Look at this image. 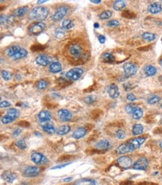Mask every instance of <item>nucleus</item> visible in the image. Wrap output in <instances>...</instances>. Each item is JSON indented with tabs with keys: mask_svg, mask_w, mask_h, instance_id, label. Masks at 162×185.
Here are the masks:
<instances>
[{
	"mask_svg": "<svg viewBox=\"0 0 162 185\" xmlns=\"http://www.w3.org/2000/svg\"><path fill=\"white\" fill-rule=\"evenodd\" d=\"M126 4L124 1H116V2L114 3L113 7L114 9L116 10V11H122L126 7Z\"/></svg>",
	"mask_w": 162,
	"mask_h": 185,
	"instance_id": "nucleus-32",
	"label": "nucleus"
},
{
	"mask_svg": "<svg viewBox=\"0 0 162 185\" xmlns=\"http://www.w3.org/2000/svg\"><path fill=\"white\" fill-rule=\"evenodd\" d=\"M73 185H98L97 182L93 179L91 178H83L79 179L75 182Z\"/></svg>",
	"mask_w": 162,
	"mask_h": 185,
	"instance_id": "nucleus-21",
	"label": "nucleus"
},
{
	"mask_svg": "<svg viewBox=\"0 0 162 185\" xmlns=\"http://www.w3.org/2000/svg\"><path fill=\"white\" fill-rule=\"evenodd\" d=\"M40 168L37 167H34V166H31V167H27L23 172V175L26 178H34V177H36L39 175L40 173Z\"/></svg>",
	"mask_w": 162,
	"mask_h": 185,
	"instance_id": "nucleus-10",
	"label": "nucleus"
},
{
	"mask_svg": "<svg viewBox=\"0 0 162 185\" xmlns=\"http://www.w3.org/2000/svg\"><path fill=\"white\" fill-rule=\"evenodd\" d=\"M126 98H127V99L129 100V101H130V102H134L137 99L136 96L133 94V93H129V94L127 95V96H126Z\"/></svg>",
	"mask_w": 162,
	"mask_h": 185,
	"instance_id": "nucleus-50",
	"label": "nucleus"
},
{
	"mask_svg": "<svg viewBox=\"0 0 162 185\" xmlns=\"http://www.w3.org/2000/svg\"><path fill=\"white\" fill-rule=\"evenodd\" d=\"M46 27L45 23L43 22H36L33 23L32 25L29 27V31L31 35H39L40 33H42Z\"/></svg>",
	"mask_w": 162,
	"mask_h": 185,
	"instance_id": "nucleus-4",
	"label": "nucleus"
},
{
	"mask_svg": "<svg viewBox=\"0 0 162 185\" xmlns=\"http://www.w3.org/2000/svg\"><path fill=\"white\" fill-rule=\"evenodd\" d=\"M96 149L98 150H108L111 148V144L109 140H102L99 141L96 145H95Z\"/></svg>",
	"mask_w": 162,
	"mask_h": 185,
	"instance_id": "nucleus-15",
	"label": "nucleus"
},
{
	"mask_svg": "<svg viewBox=\"0 0 162 185\" xmlns=\"http://www.w3.org/2000/svg\"><path fill=\"white\" fill-rule=\"evenodd\" d=\"M49 15V10L46 7H35L31 9L29 13V19L31 20H37L41 22L47 18Z\"/></svg>",
	"mask_w": 162,
	"mask_h": 185,
	"instance_id": "nucleus-2",
	"label": "nucleus"
},
{
	"mask_svg": "<svg viewBox=\"0 0 162 185\" xmlns=\"http://www.w3.org/2000/svg\"><path fill=\"white\" fill-rule=\"evenodd\" d=\"M11 105V104L7 101H2L0 103V107L1 108H4V107H10Z\"/></svg>",
	"mask_w": 162,
	"mask_h": 185,
	"instance_id": "nucleus-49",
	"label": "nucleus"
},
{
	"mask_svg": "<svg viewBox=\"0 0 162 185\" xmlns=\"http://www.w3.org/2000/svg\"><path fill=\"white\" fill-rule=\"evenodd\" d=\"M28 55V52L25 49H21L18 52L15 54L12 58L14 60H19V59H22L26 57Z\"/></svg>",
	"mask_w": 162,
	"mask_h": 185,
	"instance_id": "nucleus-30",
	"label": "nucleus"
},
{
	"mask_svg": "<svg viewBox=\"0 0 162 185\" xmlns=\"http://www.w3.org/2000/svg\"><path fill=\"white\" fill-rule=\"evenodd\" d=\"M146 140V138L145 137H136V138H133L131 140H129V143L132 145V146L134 147V149H138L139 147H140L143 145L144 142Z\"/></svg>",
	"mask_w": 162,
	"mask_h": 185,
	"instance_id": "nucleus-19",
	"label": "nucleus"
},
{
	"mask_svg": "<svg viewBox=\"0 0 162 185\" xmlns=\"http://www.w3.org/2000/svg\"><path fill=\"white\" fill-rule=\"evenodd\" d=\"M87 134V130L84 127H79L76 129L72 134V137L76 140H78L81 138L84 137Z\"/></svg>",
	"mask_w": 162,
	"mask_h": 185,
	"instance_id": "nucleus-17",
	"label": "nucleus"
},
{
	"mask_svg": "<svg viewBox=\"0 0 162 185\" xmlns=\"http://www.w3.org/2000/svg\"><path fill=\"white\" fill-rule=\"evenodd\" d=\"M131 115H132V118L134 120H139L143 116V110L139 107H135Z\"/></svg>",
	"mask_w": 162,
	"mask_h": 185,
	"instance_id": "nucleus-29",
	"label": "nucleus"
},
{
	"mask_svg": "<svg viewBox=\"0 0 162 185\" xmlns=\"http://www.w3.org/2000/svg\"><path fill=\"white\" fill-rule=\"evenodd\" d=\"M123 16L126 17V18L131 19V18H133V17L135 16V14L131 13V12H130V11H124L123 13Z\"/></svg>",
	"mask_w": 162,
	"mask_h": 185,
	"instance_id": "nucleus-48",
	"label": "nucleus"
},
{
	"mask_svg": "<svg viewBox=\"0 0 162 185\" xmlns=\"http://www.w3.org/2000/svg\"><path fill=\"white\" fill-rule=\"evenodd\" d=\"M46 1H38L37 2V4H42V3H45Z\"/></svg>",
	"mask_w": 162,
	"mask_h": 185,
	"instance_id": "nucleus-59",
	"label": "nucleus"
},
{
	"mask_svg": "<svg viewBox=\"0 0 162 185\" xmlns=\"http://www.w3.org/2000/svg\"><path fill=\"white\" fill-rule=\"evenodd\" d=\"M108 93L111 99H117L120 96V90L119 87L115 84H111L108 88Z\"/></svg>",
	"mask_w": 162,
	"mask_h": 185,
	"instance_id": "nucleus-13",
	"label": "nucleus"
},
{
	"mask_svg": "<svg viewBox=\"0 0 162 185\" xmlns=\"http://www.w3.org/2000/svg\"><path fill=\"white\" fill-rule=\"evenodd\" d=\"M13 121H14V119L13 117H11V116H9V115L7 114L6 115H5L4 116H2V123L8 124V123H11V122H12Z\"/></svg>",
	"mask_w": 162,
	"mask_h": 185,
	"instance_id": "nucleus-42",
	"label": "nucleus"
},
{
	"mask_svg": "<svg viewBox=\"0 0 162 185\" xmlns=\"http://www.w3.org/2000/svg\"><path fill=\"white\" fill-rule=\"evenodd\" d=\"M19 125H22V126H29V123L26 121L20 122H19Z\"/></svg>",
	"mask_w": 162,
	"mask_h": 185,
	"instance_id": "nucleus-55",
	"label": "nucleus"
},
{
	"mask_svg": "<svg viewBox=\"0 0 162 185\" xmlns=\"http://www.w3.org/2000/svg\"><path fill=\"white\" fill-rule=\"evenodd\" d=\"M42 129L45 132L50 134H54L55 132V126L52 124H46V125H42Z\"/></svg>",
	"mask_w": 162,
	"mask_h": 185,
	"instance_id": "nucleus-34",
	"label": "nucleus"
},
{
	"mask_svg": "<svg viewBox=\"0 0 162 185\" xmlns=\"http://www.w3.org/2000/svg\"><path fill=\"white\" fill-rule=\"evenodd\" d=\"M20 49H20L19 46H11V47L7 49L6 54H7V55L8 57H11L12 58L15 54H16V53L20 51Z\"/></svg>",
	"mask_w": 162,
	"mask_h": 185,
	"instance_id": "nucleus-28",
	"label": "nucleus"
},
{
	"mask_svg": "<svg viewBox=\"0 0 162 185\" xmlns=\"http://www.w3.org/2000/svg\"><path fill=\"white\" fill-rule=\"evenodd\" d=\"M98 40L100 42L101 44H104L105 42H106V37L103 36V35H99L98 37Z\"/></svg>",
	"mask_w": 162,
	"mask_h": 185,
	"instance_id": "nucleus-52",
	"label": "nucleus"
},
{
	"mask_svg": "<svg viewBox=\"0 0 162 185\" xmlns=\"http://www.w3.org/2000/svg\"><path fill=\"white\" fill-rule=\"evenodd\" d=\"M142 37L146 41H152L156 38V35L150 32H145L143 34Z\"/></svg>",
	"mask_w": 162,
	"mask_h": 185,
	"instance_id": "nucleus-35",
	"label": "nucleus"
},
{
	"mask_svg": "<svg viewBox=\"0 0 162 185\" xmlns=\"http://www.w3.org/2000/svg\"><path fill=\"white\" fill-rule=\"evenodd\" d=\"M123 71L125 76L126 78L133 76L137 73V67L135 64L132 63H127V64H124L123 66Z\"/></svg>",
	"mask_w": 162,
	"mask_h": 185,
	"instance_id": "nucleus-6",
	"label": "nucleus"
},
{
	"mask_svg": "<svg viewBox=\"0 0 162 185\" xmlns=\"http://www.w3.org/2000/svg\"><path fill=\"white\" fill-rule=\"evenodd\" d=\"M161 11L162 6L159 2H153V3L150 4L148 7V11L153 14L160 13Z\"/></svg>",
	"mask_w": 162,
	"mask_h": 185,
	"instance_id": "nucleus-18",
	"label": "nucleus"
},
{
	"mask_svg": "<svg viewBox=\"0 0 162 185\" xmlns=\"http://www.w3.org/2000/svg\"><path fill=\"white\" fill-rule=\"evenodd\" d=\"M144 131V126L141 124H135L132 127V134L133 135L137 136V135H140Z\"/></svg>",
	"mask_w": 162,
	"mask_h": 185,
	"instance_id": "nucleus-26",
	"label": "nucleus"
},
{
	"mask_svg": "<svg viewBox=\"0 0 162 185\" xmlns=\"http://www.w3.org/2000/svg\"><path fill=\"white\" fill-rule=\"evenodd\" d=\"M91 2H93L94 4H99L101 3V1L100 0H99V1H91Z\"/></svg>",
	"mask_w": 162,
	"mask_h": 185,
	"instance_id": "nucleus-57",
	"label": "nucleus"
},
{
	"mask_svg": "<svg viewBox=\"0 0 162 185\" xmlns=\"http://www.w3.org/2000/svg\"><path fill=\"white\" fill-rule=\"evenodd\" d=\"M16 146L18 147L20 149H22V150H24L27 148V145H26V141L22 139V140H19L16 142Z\"/></svg>",
	"mask_w": 162,
	"mask_h": 185,
	"instance_id": "nucleus-40",
	"label": "nucleus"
},
{
	"mask_svg": "<svg viewBox=\"0 0 162 185\" xmlns=\"http://www.w3.org/2000/svg\"><path fill=\"white\" fill-rule=\"evenodd\" d=\"M2 179L5 180L7 183L11 184L16 179V175L14 172H11L9 171H5L2 175Z\"/></svg>",
	"mask_w": 162,
	"mask_h": 185,
	"instance_id": "nucleus-16",
	"label": "nucleus"
},
{
	"mask_svg": "<svg viewBox=\"0 0 162 185\" xmlns=\"http://www.w3.org/2000/svg\"><path fill=\"white\" fill-rule=\"evenodd\" d=\"M22 132V130L20 129H16V130H14V131L13 132V137H17L19 136Z\"/></svg>",
	"mask_w": 162,
	"mask_h": 185,
	"instance_id": "nucleus-51",
	"label": "nucleus"
},
{
	"mask_svg": "<svg viewBox=\"0 0 162 185\" xmlns=\"http://www.w3.org/2000/svg\"><path fill=\"white\" fill-rule=\"evenodd\" d=\"M96 100H97V97H96V96H93V95H91V96H86L85 98L84 99V102L88 104V105L95 102H96Z\"/></svg>",
	"mask_w": 162,
	"mask_h": 185,
	"instance_id": "nucleus-41",
	"label": "nucleus"
},
{
	"mask_svg": "<svg viewBox=\"0 0 162 185\" xmlns=\"http://www.w3.org/2000/svg\"><path fill=\"white\" fill-rule=\"evenodd\" d=\"M7 114L11 116V117H13L14 120H16L20 116V111H19L18 109L16 108H10L7 111Z\"/></svg>",
	"mask_w": 162,
	"mask_h": 185,
	"instance_id": "nucleus-36",
	"label": "nucleus"
},
{
	"mask_svg": "<svg viewBox=\"0 0 162 185\" xmlns=\"http://www.w3.org/2000/svg\"><path fill=\"white\" fill-rule=\"evenodd\" d=\"M72 179H73V178H72V177H68V178H64V179H63V182H70Z\"/></svg>",
	"mask_w": 162,
	"mask_h": 185,
	"instance_id": "nucleus-56",
	"label": "nucleus"
},
{
	"mask_svg": "<svg viewBox=\"0 0 162 185\" xmlns=\"http://www.w3.org/2000/svg\"><path fill=\"white\" fill-rule=\"evenodd\" d=\"M144 73L147 76H153L157 73L156 67L152 65H148L144 68Z\"/></svg>",
	"mask_w": 162,
	"mask_h": 185,
	"instance_id": "nucleus-24",
	"label": "nucleus"
},
{
	"mask_svg": "<svg viewBox=\"0 0 162 185\" xmlns=\"http://www.w3.org/2000/svg\"><path fill=\"white\" fill-rule=\"evenodd\" d=\"M135 107H136V106L134 105L133 104H128V105H126V107H125V109H126V111L128 114H131L133 111H134V109L135 108Z\"/></svg>",
	"mask_w": 162,
	"mask_h": 185,
	"instance_id": "nucleus-45",
	"label": "nucleus"
},
{
	"mask_svg": "<svg viewBox=\"0 0 162 185\" xmlns=\"http://www.w3.org/2000/svg\"><path fill=\"white\" fill-rule=\"evenodd\" d=\"M74 27V22L70 20H64L62 22V28L64 30H69Z\"/></svg>",
	"mask_w": 162,
	"mask_h": 185,
	"instance_id": "nucleus-33",
	"label": "nucleus"
},
{
	"mask_svg": "<svg viewBox=\"0 0 162 185\" xmlns=\"http://www.w3.org/2000/svg\"><path fill=\"white\" fill-rule=\"evenodd\" d=\"M31 161L37 165H41L48 162L47 158L44 154L39 152H33L31 155Z\"/></svg>",
	"mask_w": 162,
	"mask_h": 185,
	"instance_id": "nucleus-7",
	"label": "nucleus"
},
{
	"mask_svg": "<svg viewBox=\"0 0 162 185\" xmlns=\"http://www.w3.org/2000/svg\"><path fill=\"white\" fill-rule=\"evenodd\" d=\"M161 41H162V37H161Z\"/></svg>",
	"mask_w": 162,
	"mask_h": 185,
	"instance_id": "nucleus-64",
	"label": "nucleus"
},
{
	"mask_svg": "<svg viewBox=\"0 0 162 185\" xmlns=\"http://www.w3.org/2000/svg\"><path fill=\"white\" fill-rule=\"evenodd\" d=\"M64 54L71 64L80 65L88 61L91 52L87 43L82 40H74L66 45Z\"/></svg>",
	"mask_w": 162,
	"mask_h": 185,
	"instance_id": "nucleus-1",
	"label": "nucleus"
},
{
	"mask_svg": "<svg viewBox=\"0 0 162 185\" xmlns=\"http://www.w3.org/2000/svg\"><path fill=\"white\" fill-rule=\"evenodd\" d=\"M99 27V25L97 22H96V23H94V28H96V29H97V28Z\"/></svg>",
	"mask_w": 162,
	"mask_h": 185,
	"instance_id": "nucleus-58",
	"label": "nucleus"
},
{
	"mask_svg": "<svg viewBox=\"0 0 162 185\" xmlns=\"http://www.w3.org/2000/svg\"><path fill=\"white\" fill-rule=\"evenodd\" d=\"M84 73V70L79 67H75L73 69H69L67 73H66V77L73 81H76L82 77Z\"/></svg>",
	"mask_w": 162,
	"mask_h": 185,
	"instance_id": "nucleus-3",
	"label": "nucleus"
},
{
	"mask_svg": "<svg viewBox=\"0 0 162 185\" xmlns=\"http://www.w3.org/2000/svg\"><path fill=\"white\" fill-rule=\"evenodd\" d=\"M65 36V30L63 28H59L57 29L56 31H55V37L58 39L64 38Z\"/></svg>",
	"mask_w": 162,
	"mask_h": 185,
	"instance_id": "nucleus-38",
	"label": "nucleus"
},
{
	"mask_svg": "<svg viewBox=\"0 0 162 185\" xmlns=\"http://www.w3.org/2000/svg\"><path fill=\"white\" fill-rule=\"evenodd\" d=\"M137 185H158L155 183H152V182H142V183L138 184Z\"/></svg>",
	"mask_w": 162,
	"mask_h": 185,
	"instance_id": "nucleus-54",
	"label": "nucleus"
},
{
	"mask_svg": "<svg viewBox=\"0 0 162 185\" xmlns=\"http://www.w3.org/2000/svg\"><path fill=\"white\" fill-rule=\"evenodd\" d=\"M48 87V82L46 80L41 79L36 83V87L38 90H44Z\"/></svg>",
	"mask_w": 162,
	"mask_h": 185,
	"instance_id": "nucleus-37",
	"label": "nucleus"
},
{
	"mask_svg": "<svg viewBox=\"0 0 162 185\" xmlns=\"http://www.w3.org/2000/svg\"><path fill=\"white\" fill-rule=\"evenodd\" d=\"M119 167L123 169H129L132 164V160L129 156H122L117 160Z\"/></svg>",
	"mask_w": 162,
	"mask_h": 185,
	"instance_id": "nucleus-9",
	"label": "nucleus"
},
{
	"mask_svg": "<svg viewBox=\"0 0 162 185\" xmlns=\"http://www.w3.org/2000/svg\"><path fill=\"white\" fill-rule=\"evenodd\" d=\"M68 11V7L67 6H61L59 7L58 9L56 10V11L55 12V14L52 15V19L55 22H59L61 21L65 17V16L67 15Z\"/></svg>",
	"mask_w": 162,
	"mask_h": 185,
	"instance_id": "nucleus-5",
	"label": "nucleus"
},
{
	"mask_svg": "<svg viewBox=\"0 0 162 185\" xmlns=\"http://www.w3.org/2000/svg\"><path fill=\"white\" fill-rule=\"evenodd\" d=\"M116 137L120 140H123V139L126 137V133L122 129H119L116 131Z\"/></svg>",
	"mask_w": 162,
	"mask_h": 185,
	"instance_id": "nucleus-43",
	"label": "nucleus"
},
{
	"mask_svg": "<svg viewBox=\"0 0 162 185\" xmlns=\"http://www.w3.org/2000/svg\"><path fill=\"white\" fill-rule=\"evenodd\" d=\"M161 107H162V103H161Z\"/></svg>",
	"mask_w": 162,
	"mask_h": 185,
	"instance_id": "nucleus-63",
	"label": "nucleus"
},
{
	"mask_svg": "<svg viewBox=\"0 0 162 185\" xmlns=\"http://www.w3.org/2000/svg\"><path fill=\"white\" fill-rule=\"evenodd\" d=\"M39 121L44 122H48L52 119V114L50 112L47 111H42L38 114Z\"/></svg>",
	"mask_w": 162,
	"mask_h": 185,
	"instance_id": "nucleus-20",
	"label": "nucleus"
},
{
	"mask_svg": "<svg viewBox=\"0 0 162 185\" xmlns=\"http://www.w3.org/2000/svg\"><path fill=\"white\" fill-rule=\"evenodd\" d=\"M71 130V128L70 126L68 125H61V127L59 128L58 131H57V134L59 135H61V136H63V135H65V134H68V133Z\"/></svg>",
	"mask_w": 162,
	"mask_h": 185,
	"instance_id": "nucleus-25",
	"label": "nucleus"
},
{
	"mask_svg": "<svg viewBox=\"0 0 162 185\" xmlns=\"http://www.w3.org/2000/svg\"><path fill=\"white\" fill-rule=\"evenodd\" d=\"M35 61H36V63L38 64V65L43 66V67L48 66L52 61L51 58H49L48 55L44 54H39L38 56L36 58Z\"/></svg>",
	"mask_w": 162,
	"mask_h": 185,
	"instance_id": "nucleus-12",
	"label": "nucleus"
},
{
	"mask_svg": "<svg viewBox=\"0 0 162 185\" xmlns=\"http://www.w3.org/2000/svg\"><path fill=\"white\" fill-rule=\"evenodd\" d=\"M161 98L158 95L151 94L148 96L147 102L149 105H155V104L159 103L161 101Z\"/></svg>",
	"mask_w": 162,
	"mask_h": 185,
	"instance_id": "nucleus-27",
	"label": "nucleus"
},
{
	"mask_svg": "<svg viewBox=\"0 0 162 185\" xmlns=\"http://www.w3.org/2000/svg\"><path fill=\"white\" fill-rule=\"evenodd\" d=\"M111 16H112V12L111 11H102L100 14L99 15V17L101 19V20H108V19L111 18Z\"/></svg>",
	"mask_w": 162,
	"mask_h": 185,
	"instance_id": "nucleus-39",
	"label": "nucleus"
},
{
	"mask_svg": "<svg viewBox=\"0 0 162 185\" xmlns=\"http://www.w3.org/2000/svg\"><path fill=\"white\" fill-rule=\"evenodd\" d=\"M134 150H135L134 147L132 146V145L129 141L127 143H125V144H123L119 146L117 148V149H116V152L119 154H126V153L131 152H133Z\"/></svg>",
	"mask_w": 162,
	"mask_h": 185,
	"instance_id": "nucleus-8",
	"label": "nucleus"
},
{
	"mask_svg": "<svg viewBox=\"0 0 162 185\" xmlns=\"http://www.w3.org/2000/svg\"><path fill=\"white\" fill-rule=\"evenodd\" d=\"M160 147L162 149V140L160 142Z\"/></svg>",
	"mask_w": 162,
	"mask_h": 185,
	"instance_id": "nucleus-60",
	"label": "nucleus"
},
{
	"mask_svg": "<svg viewBox=\"0 0 162 185\" xmlns=\"http://www.w3.org/2000/svg\"><path fill=\"white\" fill-rule=\"evenodd\" d=\"M58 116L62 122H67L71 120L72 114L67 109H61L58 111Z\"/></svg>",
	"mask_w": 162,
	"mask_h": 185,
	"instance_id": "nucleus-14",
	"label": "nucleus"
},
{
	"mask_svg": "<svg viewBox=\"0 0 162 185\" xmlns=\"http://www.w3.org/2000/svg\"><path fill=\"white\" fill-rule=\"evenodd\" d=\"M102 60L105 62H107V63H113L115 61V58L113 54L109 52H106L104 53L102 56Z\"/></svg>",
	"mask_w": 162,
	"mask_h": 185,
	"instance_id": "nucleus-31",
	"label": "nucleus"
},
{
	"mask_svg": "<svg viewBox=\"0 0 162 185\" xmlns=\"http://www.w3.org/2000/svg\"><path fill=\"white\" fill-rule=\"evenodd\" d=\"M44 49H45V46H44L42 45H34L31 48V49L33 52L41 51V50H44Z\"/></svg>",
	"mask_w": 162,
	"mask_h": 185,
	"instance_id": "nucleus-46",
	"label": "nucleus"
},
{
	"mask_svg": "<svg viewBox=\"0 0 162 185\" xmlns=\"http://www.w3.org/2000/svg\"><path fill=\"white\" fill-rule=\"evenodd\" d=\"M69 163H64V164H61V165H59V166H57V167H54L53 169H61V168H63V167H66V166L69 165Z\"/></svg>",
	"mask_w": 162,
	"mask_h": 185,
	"instance_id": "nucleus-53",
	"label": "nucleus"
},
{
	"mask_svg": "<svg viewBox=\"0 0 162 185\" xmlns=\"http://www.w3.org/2000/svg\"><path fill=\"white\" fill-rule=\"evenodd\" d=\"M28 11H29V7L27 6H23V7H18L17 9L15 10L13 14L16 17H22L27 14Z\"/></svg>",
	"mask_w": 162,
	"mask_h": 185,
	"instance_id": "nucleus-22",
	"label": "nucleus"
},
{
	"mask_svg": "<svg viewBox=\"0 0 162 185\" xmlns=\"http://www.w3.org/2000/svg\"><path fill=\"white\" fill-rule=\"evenodd\" d=\"M120 25V22L117 20H110L109 22H107V26H109V27H117Z\"/></svg>",
	"mask_w": 162,
	"mask_h": 185,
	"instance_id": "nucleus-47",
	"label": "nucleus"
},
{
	"mask_svg": "<svg viewBox=\"0 0 162 185\" xmlns=\"http://www.w3.org/2000/svg\"><path fill=\"white\" fill-rule=\"evenodd\" d=\"M160 64H161V65L162 66V59H161V60L160 61Z\"/></svg>",
	"mask_w": 162,
	"mask_h": 185,
	"instance_id": "nucleus-61",
	"label": "nucleus"
},
{
	"mask_svg": "<svg viewBox=\"0 0 162 185\" xmlns=\"http://www.w3.org/2000/svg\"><path fill=\"white\" fill-rule=\"evenodd\" d=\"M149 166V161L146 158H139L133 165V168L138 170H146Z\"/></svg>",
	"mask_w": 162,
	"mask_h": 185,
	"instance_id": "nucleus-11",
	"label": "nucleus"
},
{
	"mask_svg": "<svg viewBox=\"0 0 162 185\" xmlns=\"http://www.w3.org/2000/svg\"><path fill=\"white\" fill-rule=\"evenodd\" d=\"M49 71L52 73H58L59 72H61L62 69L61 64L59 62H52L50 64L49 68Z\"/></svg>",
	"mask_w": 162,
	"mask_h": 185,
	"instance_id": "nucleus-23",
	"label": "nucleus"
},
{
	"mask_svg": "<svg viewBox=\"0 0 162 185\" xmlns=\"http://www.w3.org/2000/svg\"><path fill=\"white\" fill-rule=\"evenodd\" d=\"M160 122H161V124H162V118L161 119V121H160Z\"/></svg>",
	"mask_w": 162,
	"mask_h": 185,
	"instance_id": "nucleus-62",
	"label": "nucleus"
},
{
	"mask_svg": "<svg viewBox=\"0 0 162 185\" xmlns=\"http://www.w3.org/2000/svg\"><path fill=\"white\" fill-rule=\"evenodd\" d=\"M2 77L4 80L5 81H9L11 78V74L7 70H2Z\"/></svg>",
	"mask_w": 162,
	"mask_h": 185,
	"instance_id": "nucleus-44",
	"label": "nucleus"
}]
</instances>
